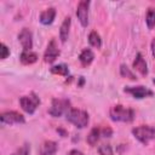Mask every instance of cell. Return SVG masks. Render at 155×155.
<instances>
[{
    "mask_svg": "<svg viewBox=\"0 0 155 155\" xmlns=\"http://www.w3.org/2000/svg\"><path fill=\"white\" fill-rule=\"evenodd\" d=\"M54 17H56V8L54 7H48V8H46L45 11H42L40 13V22L44 25H48L53 22Z\"/></svg>",
    "mask_w": 155,
    "mask_h": 155,
    "instance_id": "cell-13",
    "label": "cell"
},
{
    "mask_svg": "<svg viewBox=\"0 0 155 155\" xmlns=\"http://www.w3.org/2000/svg\"><path fill=\"white\" fill-rule=\"evenodd\" d=\"M65 117H67V120L70 124H73L74 126L79 127V128L86 127L88 125V121H90V117H88L87 111L81 110V109H76V108H71L65 114Z\"/></svg>",
    "mask_w": 155,
    "mask_h": 155,
    "instance_id": "cell-2",
    "label": "cell"
},
{
    "mask_svg": "<svg viewBox=\"0 0 155 155\" xmlns=\"http://www.w3.org/2000/svg\"><path fill=\"white\" fill-rule=\"evenodd\" d=\"M29 154H30V144L29 143H24L12 155H29Z\"/></svg>",
    "mask_w": 155,
    "mask_h": 155,
    "instance_id": "cell-22",
    "label": "cell"
},
{
    "mask_svg": "<svg viewBox=\"0 0 155 155\" xmlns=\"http://www.w3.org/2000/svg\"><path fill=\"white\" fill-rule=\"evenodd\" d=\"M1 122L2 124H7V125H15V124H24L25 119L22 114H19L18 111L15 110H8V111H4L0 116Z\"/></svg>",
    "mask_w": 155,
    "mask_h": 155,
    "instance_id": "cell-6",
    "label": "cell"
},
{
    "mask_svg": "<svg viewBox=\"0 0 155 155\" xmlns=\"http://www.w3.org/2000/svg\"><path fill=\"white\" fill-rule=\"evenodd\" d=\"M98 153L101 155H113V148L110 144H101L98 147Z\"/></svg>",
    "mask_w": 155,
    "mask_h": 155,
    "instance_id": "cell-23",
    "label": "cell"
},
{
    "mask_svg": "<svg viewBox=\"0 0 155 155\" xmlns=\"http://www.w3.org/2000/svg\"><path fill=\"white\" fill-rule=\"evenodd\" d=\"M153 82H154V84H155V79H154V80H153Z\"/></svg>",
    "mask_w": 155,
    "mask_h": 155,
    "instance_id": "cell-28",
    "label": "cell"
},
{
    "mask_svg": "<svg viewBox=\"0 0 155 155\" xmlns=\"http://www.w3.org/2000/svg\"><path fill=\"white\" fill-rule=\"evenodd\" d=\"M151 53H153V57L155 58V38L151 41Z\"/></svg>",
    "mask_w": 155,
    "mask_h": 155,
    "instance_id": "cell-27",
    "label": "cell"
},
{
    "mask_svg": "<svg viewBox=\"0 0 155 155\" xmlns=\"http://www.w3.org/2000/svg\"><path fill=\"white\" fill-rule=\"evenodd\" d=\"M101 136H102L101 127H97V126L93 127V128L90 131L88 136H87V143H88L90 145H96L97 142H98V139L101 138Z\"/></svg>",
    "mask_w": 155,
    "mask_h": 155,
    "instance_id": "cell-17",
    "label": "cell"
},
{
    "mask_svg": "<svg viewBox=\"0 0 155 155\" xmlns=\"http://www.w3.org/2000/svg\"><path fill=\"white\" fill-rule=\"evenodd\" d=\"M134 138H137L142 144H149L150 140L155 139V128L149 125H140L132 130Z\"/></svg>",
    "mask_w": 155,
    "mask_h": 155,
    "instance_id": "cell-3",
    "label": "cell"
},
{
    "mask_svg": "<svg viewBox=\"0 0 155 155\" xmlns=\"http://www.w3.org/2000/svg\"><path fill=\"white\" fill-rule=\"evenodd\" d=\"M88 42L91 44V46L97 47V48H101V46H102V39H101L99 34L96 30H92L90 33V35H88Z\"/></svg>",
    "mask_w": 155,
    "mask_h": 155,
    "instance_id": "cell-18",
    "label": "cell"
},
{
    "mask_svg": "<svg viewBox=\"0 0 155 155\" xmlns=\"http://www.w3.org/2000/svg\"><path fill=\"white\" fill-rule=\"evenodd\" d=\"M109 116L113 121H120V122H131L134 119V111L133 109L121 105V104H116L113 105L109 110Z\"/></svg>",
    "mask_w": 155,
    "mask_h": 155,
    "instance_id": "cell-1",
    "label": "cell"
},
{
    "mask_svg": "<svg viewBox=\"0 0 155 155\" xmlns=\"http://www.w3.org/2000/svg\"><path fill=\"white\" fill-rule=\"evenodd\" d=\"M51 73L52 74H56V75L68 76L69 69H68V65H65V64H58V65H53L51 68Z\"/></svg>",
    "mask_w": 155,
    "mask_h": 155,
    "instance_id": "cell-19",
    "label": "cell"
},
{
    "mask_svg": "<svg viewBox=\"0 0 155 155\" xmlns=\"http://www.w3.org/2000/svg\"><path fill=\"white\" fill-rule=\"evenodd\" d=\"M67 155H84V154H82V153H81L80 150H76V149H73V150H70V151H69V153H68Z\"/></svg>",
    "mask_w": 155,
    "mask_h": 155,
    "instance_id": "cell-26",
    "label": "cell"
},
{
    "mask_svg": "<svg viewBox=\"0 0 155 155\" xmlns=\"http://www.w3.org/2000/svg\"><path fill=\"white\" fill-rule=\"evenodd\" d=\"M0 51H1V54H0V57H1V59H6L7 57H8V54H10V50H8V47L2 42L1 45H0Z\"/></svg>",
    "mask_w": 155,
    "mask_h": 155,
    "instance_id": "cell-24",
    "label": "cell"
},
{
    "mask_svg": "<svg viewBox=\"0 0 155 155\" xmlns=\"http://www.w3.org/2000/svg\"><path fill=\"white\" fill-rule=\"evenodd\" d=\"M71 109L70 107V101L65 98H53L51 107L48 109V114L53 117L62 116L63 114H67Z\"/></svg>",
    "mask_w": 155,
    "mask_h": 155,
    "instance_id": "cell-4",
    "label": "cell"
},
{
    "mask_svg": "<svg viewBox=\"0 0 155 155\" xmlns=\"http://www.w3.org/2000/svg\"><path fill=\"white\" fill-rule=\"evenodd\" d=\"M57 143L53 140H45L40 148V155H54L57 153Z\"/></svg>",
    "mask_w": 155,
    "mask_h": 155,
    "instance_id": "cell-12",
    "label": "cell"
},
{
    "mask_svg": "<svg viewBox=\"0 0 155 155\" xmlns=\"http://www.w3.org/2000/svg\"><path fill=\"white\" fill-rule=\"evenodd\" d=\"M93 58H94V53L90 48H84L79 56V61L82 67H88L93 62Z\"/></svg>",
    "mask_w": 155,
    "mask_h": 155,
    "instance_id": "cell-15",
    "label": "cell"
},
{
    "mask_svg": "<svg viewBox=\"0 0 155 155\" xmlns=\"http://www.w3.org/2000/svg\"><path fill=\"white\" fill-rule=\"evenodd\" d=\"M18 41L21 42L23 50H31L33 47V34L28 28H23L18 34Z\"/></svg>",
    "mask_w": 155,
    "mask_h": 155,
    "instance_id": "cell-10",
    "label": "cell"
},
{
    "mask_svg": "<svg viewBox=\"0 0 155 155\" xmlns=\"http://www.w3.org/2000/svg\"><path fill=\"white\" fill-rule=\"evenodd\" d=\"M145 22L149 29H153L155 27V7H150L147 12V17H145Z\"/></svg>",
    "mask_w": 155,
    "mask_h": 155,
    "instance_id": "cell-20",
    "label": "cell"
},
{
    "mask_svg": "<svg viewBox=\"0 0 155 155\" xmlns=\"http://www.w3.org/2000/svg\"><path fill=\"white\" fill-rule=\"evenodd\" d=\"M120 74H121V76L122 78H127V79H130V80H137V76L132 73V70L127 67V65H125V64H121L120 65Z\"/></svg>",
    "mask_w": 155,
    "mask_h": 155,
    "instance_id": "cell-21",
    "label": "cell"
},
{
    "mask_svg": "<svg viewBox=\"0 0 155 155\" xmlns=\"http://www.w3.org/2000/svg\"><path fill=\"white\" fill-rule=\"evenodd\" d=\"M88 7L90 1L87 0H81L76 7V17L82 27H87L88 24Z\"/></svg>",
    "mask_w": 155,
    "mask_h": 155,
    "instance_id": "cell-8",
    "label": "cell"
},
{
    "mask_svg": "<svg viewBox=\"0 0 155 155\" xmlns=\"http://www.w3.org/2000/svg\"><path fill=\"white\" fill-rule=\"evenodd\" d=\"M124 91L126 93H130L131 96H133L137 99H142L145 97H151L154 93L151 90H149L148 87L144 86H126L124 88Z\"/></svg>",
    "mask_w": 155,
    "mask_h": 155,
    "instance_id": "cell-7",
    "label": "cell"
},
{
    "mask_svg": "<svg viewBox=\"0 0 155 155\" xmlns=\"http://www.w3.org/2000/svg\"><path fill=\"white\" fill-rule=\"evenodd\" d=\"M19 61L22 64L24 65H29V64H33L38 61V54L35 52H33L31 50L27 51V50H23L21 56H19Z\"/></svg>",
    "mask_w": 155,
    "mask_h": 155,
    "instance_id": "cell-14",
    "label": "cell"
},
{
    "mask_svg": "<svg viewBox=\"0 0 155 155\" xmlns=\"http://www.w3.org/2000/svg\"><path fill=\"white\" fill-rule=\"evenodd\" d=\"M59 53H61V51H59V48H58V45H57L56 40L52 39V40L48 42V45H47V47H46V51H45V53H44V61H45L46 63H53V62L58 58Z\"/></svg>",
    "mask_w": 155,
    "mask_h": 155,
    "instance_id": "cell-9",
    "label": "cell"
},
{
    "mask_svg": "<svg viewBox=\"0 0 155 155\" xmlns=\"http://www.w3.org/2000/svg\"><path fill=\"white\" fill-rule=\"evenodd\" d=\"M70 23H71V19L70 17H65L62 25H61V29H59V39L62 42H65L68 36H69V29H70Z\"/></svg>",
    "mask_w": 155,
    "mask_h": 155,
    "instance_id": "cell-16",
    "label": "cell"
},
{
    "mask_svg": "<svg viewBox=\"0 0 155 155\" xmlns=\"http://www.w3.org/2000/svg\"><path fill=\"white\" fill-rule=\"evenodd\" d=\"M133 68L137 71H139V74L143 75V76H145L148 74V65H147V62L143 58L142 53H137L136 59L133 61Z\"/></svg>",
    "mask_w": 155,
    "mask_h": 155,
    "instance_id": "cell-11",
    "label": "cell"
},
{
    "mask_svg": "<svg viewBox=\"0 0 155 155\" xmlns=\"http://www.w3.org/2000/svg\"><path fill=\"white\" fill-rule=\"evenodd\" d=\"M19 104L22 107V109L28 113V114H34V111L36 110V108L40 104V98L36 96V93L31 92L28 96H22L19 98Z\"/></svg>",
    "mask_w": 155,
    "mask_h": 155,
    "instance_id": "cell-5",
    "label": "cell"
},
{
    "mask_svg": "<svg viewBox=\"0 0 155 155\" xmlns=\"http://www.w3.org/2000/svg\"><path fill=\"white\" fill-rule=\"evenodd\" d=\"M101 131H102V136L103 137H110L113 134V130L110 127H101Z\"/></svg>",
    "mask_w": 155,
    "mask_h": 155,
    "instance_id": "cell-25",
    "label": "cell"
}]
</instances>
